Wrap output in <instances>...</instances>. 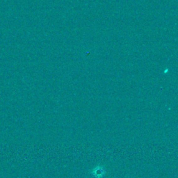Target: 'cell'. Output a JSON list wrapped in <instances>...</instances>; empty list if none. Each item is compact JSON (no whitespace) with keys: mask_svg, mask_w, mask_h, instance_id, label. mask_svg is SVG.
I'll use <instances>...</instances> for the list:
<instances>
[{"mask_svg":"<svg viewBox=\"0 0 178 178\" xmlns=\"http://www.w3.org/2000/svg\"><path fill=\"white\" fill-rule=\"evenodd\" d=\"M91 174L96 178H102L106 174V171L105 168L99 165L93 168Z\"/></svg>","mask_w":178,"mask_h":178,"instance_id":"6da1fadb","label":"cell"}]
</instances>
